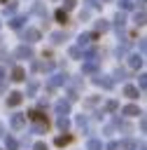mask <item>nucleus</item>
<instances>
[{
    "label": "nucleus",
    "mask_w": 147,
    "mask_h": 150,
    "mask_svg": "<svg viewBox=\"0 0 147 150\" xmlns=\"http://www.w3.org/2000/svg\"><path fill=\"white\" fill-rule=\"evenodd\" d=\"M70 56H72V59H79V56H82V49H79V47H72V49H70Z\"/></svg>",
    "instance_id": "obj_30"
},
{
    "label": "nucleus",
    "mask_w": 147,
    "mask_h": 150,
    "mask_svg": "<svg viewBox=\"0 0 147 150\" xmlns=\"http://www.w3.org/2000/svg\"><path fill=\"white\" fill-rule=\"evenodd\" d=\"M12 80H14V82H23V80H26V70H23L21 66H14V68H12Z\"/></svg>",
    "instance_id": "obj_9"
},
{
    "label": "nucleus",
    "mask_w": 147,
    "mask_h": 150,
    "mask_svg": "<svg viewBox=\"0 0 147 150\" xmlns=\"http://www.w3.org/2000/svg\"><path fill=\"white\" fill-rule=\"evenodd\" d=\"M124 96H128V98H138V87H135V84H126V87H124Z\"/></svg>",
    "instance_id": "obj_12"
},
{
    "label": "nucleus",
    "mask_w": 147,
    "mask_h": 150,
    "mask_svg": "<svg viewBox=\"0 0 147 150\" xmlns=\"http://www.w3.org/2000/svg\"><path fill=\"white\" fill-rule=\"evenodd\" d=\"M138 87H140V89L147 87V75H140V77H138Z\"/></svg>",
    "instance_id": "obj_31"
},
{
    "label": "nucleus",
    "mask_w": 147,
    "mask_h": 150,
    "mask_svg": "<svg viewBox=\"0 0 147 150\" xmlns=\"http://www.w3.org/2000/svg\"><path fill=\"white\" fill-rule=\"evenodd\" d=\"M23 40L26 42H37L40 40V30L37 28H26L23 30Z\"/></svg>",
    "instance_id": "obj_6"
},
{
    "label": "nucleus",
    "mask_w": 147,
    "mask_h": 150,
    "mask_svg": "<svg viewBox=\"0 0 147 150\" xmlns=\"http://www.w3.org/2000/svg\"><path fill=\"white\" fill-rule=\"evenodd\" d=\"M133 21H135V26H145V12H135Z\"/></svg>",
    "instance_id": "obj_23"
},
{
    "label": "nucleus",
    "mask_w": 147,
    "mask_h": 150,
    "mask_svg": "<svg viewBox=\"0 0 147 150\" xmlns=\"http://www.w3.org/2000/svg\"><path fill=\"white\" fill-rule=\"evenodd\" d=\"M96 68H98V66H96L93 61H86V63L82 66V73H96Z\"/></svg>",
    "instance_id": "obj_20"
},
{
    "label": "nucleus",
    "mask_w": 147,
    "mask_h": 150,
    "mask_svg": "<svg viewBox=\"0 0 147 150\" xmlns=\"http://www.w3.org/2000/svg\"><path fill=\"white\" fill-rule=\"evenodd\" d=\"M119 7H121V9H133L135 2H133V0H119Z\"/></svg>",
    "instance_id": "obj_28"
},
{
    "label": "nucleus",
    "mask_w": 147,
    "mask_h": 150,
    "mask_svg": "<svg viewBox=\"0 0 147 150\" xmlns=\"http://www.w3.org/2000/svg\"><path fill=\"white\" fill-rule=\"evenodd\" d=\"M70 141H72V136H70V134H65V136H56V141H54V143H56L58 148H63V145H68Z\"/></svg>",
    "instance_id": "obj_14"
},
{
    "label": "nucleus",
    "mask_w": 147,
    "mask_h": 150,
    "mask_svg": "<svg viewBox=\"0 0 147 150\" xmlns=\"http://www.w3.org/2000/svg\"><path fill=\"white\" fill-rule=\"evenodd\" d=\"M44 129H47V124H44V122H37V124H33V129H30V131H33V134H42Z\"/></svg>",
    "instance_id": "obj_27"
},
{
    "label": "nucleus",
    "mask_w": 147,
    "mask_h": 150,
    "mask_svg": "<svg viewBox=\"0 0 147 150\" xmlns=\"http://www.w3.org/2000/svg\"><path fill=\"white\" fill-rule=\"evenodd\" d=\"M56 124H58V129H68V127H70V120H68V117H58Z\"/></svg>",
    "instance_id": "obj_26"
},
{
    "label": "nucleus",
    "mask_w": 147,
    "mask_h": 150,
    "mask_svg": "<svg viewBox=\"0 0 147 150\" xmlns=\"http://www.w3.org/2000/svg\"><path fill=\"white\" fill-rule=\"evenodd\" d=\"M14 56L16 59H33L35 56V52H33V47H28V45H21V47H16V52H14Z\"/></svg>",
    "instance_id": "obj_2"
},
{
    "label": "nucleus",
    "mask_w": 147,
    "mask_h": 150,
    "mask_svg": "<svg viewBox=\"0 0 147 150\" xmlns=\"http://www.w3.org/2000/svg\"><path fill=\"white\" fill-rule=\"evenodd\" d=\"M112 80H126V70L124 68H117L114 75H112Z\"/></svg>",
    "instance_id": "obj_25"
},
{
    "label": "nucleus",
    "mask_w": 147,
    "mask_h": 150,
    "mask_svg": "<svg viewBox=\"0 0 147 150\" xmlns=\"http://www.w3.org/2000/svg\"><path fill=\"white\" fill-rule=\"evenodd\" d=\"M2 91H5V87H0V94H2Z\"/></svg>",
    "instance_id": "obj_42"
},
{
    "label": "nucleus",
    "mask_w": 147,
    "mask_h": 150,
    "mask_svg": "<svg viewBox=\"0 0 147 150\" xmlns=\"http://www.w3.org/2000/svg\"><path fill=\"white\" fill-rule=\"evenodd\" d=\"M128 66L131 68H142V54H131L128 56Z\"/></svg>",
    "instance_id": "obj_10"
},
{
    "label": "nucleus",
    "mask_w": 147,
    "mask_h": 150,
    "mask_svg": "<svg viewBox=\"0 0 147 150\" xmlns=\"http://www.w3.org/2000/svg\"><path fill=\"white\" fill-rule=\"evenodd\" d=\"M21 101H23V94H21V91H12V94L7 96V105H9V108H16Z\"/></svg>",
    "instance_id": "obj_7"
},
{
    "label": "nucleus",
    "mask_w": 147,
    "mask_h": 150,
    "mask_svg": "<svg viewBox=\"0 0 147 150\" xmlns=\"http://www.w3.org/2000/svg\"><path fill=\"white\" fill-rule=\"evenodd\" d=\"M107 28H110V23H107L105 19H98V21H96V33H105Z\"/></svg>",
    "instance_id": "obj_17"
},
{
    "label": "nucleus",
    "mask_w": 147,
    "mask_h": 150,
    "mask_svg": "<svg viewBox=\"0 0 147 150\" xmlns=\"http://www.w3.org/2000/svg\"><path fill=\"white\" fill-rule=\"evenodd\" d=\"M63 5H65V9H72L75 7V0H63Z\"/></svg>",
    "instance_id": "obj_36"
},
{
    "label": "nucleus",
    "mask_w": 147,
    "mask_h": 150,
    "mask_svg": "<svg viewBox=\"0 0 147 150\" xmlns=\"http://www.w3.org/2000/svg\"><path fill=\"white\" fill-rule=\"evenodd\" d=\"M26 23V16H12L9 19V28H21Z\"/></svg>",
    "instance_id": "obj_13"
},
{
    "label": "nucleus",
    "mask_w": 147,
    "mask_h": 150,
    "mask_svg": "<svg viewBox=\"0 0 147 150\" xmlns=\"http://www.w3.org/2000/svg\"><path fill=\"white\" fill-rule=\"evenodd\" d=\"M121 115H126V117H135V115H142V110H140L138 105L131 103V105H124V108H121Z\"/></svg>",
    "instance_id": "obj_8"
},
{
    "label": "nucleus",
    "mask_w": 147,
    "mask_h": 150,
    "mask_svg": "<svg viewBox=\"0 0 147 150\" xmlns=\"http://www.w3.org/2000/svg\"><path fill=\"white\" fill-rule=\"evenodd\" d=\"M77 127L86 129V117H84V115H79V117H77Z\"/></svg>",
    "instance_id": "obj_34"
},
{
    "label": "nucleus",
    "mask_w": 147,
    "mask_h": 150,
    "mask_svg": "<svg viewBox=\"0 0 147 150\" xmlns=\"http://www.w3.org/2000/svg\"><path fill=\"white\" fill-rule=\"evenodd\" d=\"M84 2H86L89 7H98V0H84Z\"/></svg>",
    "instance_id": "obj_38"
},
{
    "label": "nucleus",
    "mask_w": 147,
    "mask_h": 150,
    "mask_svg": "<svg viewBox=\"0 0 147 150\" xmlns=\"http://www.w3.org/2000/svg\"><path fill=\"white\" fill-rule=\"evenodd\" d=\"M33 150H49V148H47V143L37 141V143H33Z\"/></svg>",
    "instance_id": "obj_32"
},
{
    "label": "nucleus",
    "mask_w": 147,
    "mask_h": 150,
    "mask_svg": "<svg viewBox=\"0 0 147 150\" xmlns=\"http://www.w3.org/2000/svg\"><path fill=\"white\" fill-rule=\"evenodd\" d=\"M5 136H7V134H5V124L0 122V138H5Z\"/></svg>",
    "instance_id": "obj_39"
},
{
    "label": "nucleus",
    "mask_w": 147,
    "mask_h": 150,
    "mask_svg": "<svg viewBox=\"0 0 147 150\" xmlns=\"http://www.w3.org/2000/svg\"><path fill=\"white\" fill-rule=\"evenodd\" d=\"M135 148H138V150H145V143H140V145H135Z\"/></svg>",
    "instance_id": "obj_41"
},
{
    "label": "nucleus",
    "mask_w": 147,
    "mask_h": 150,
    "mask_svg": "<svg viewBox=\"0 0 147 150\" xmlns=\"http://www.w3.org/2000/svg\"><path fill=\"white\" fill-rule=\"evenodd\" d=\"M65 40V33H61V30H56V33H51V42L54 45H61Z\"/></svg>",
    "instance_id": "obj_18"
},
{
    "label": "nucleus",
    "mask_w": 147,
    "mask_h": 150,
    "mask_svg": "<svg viewBox=\"0 0 147 150\" xmlns=\"http://www.w3.org/2000/svg\"><path fill=\"white\" fill-rule=\"evenodd\" d=\"M2 77H5V68L0 66V80H2Z\"/></svg>",
    "instance_id": "obj_40"
},
{
    "label": "nucleus",
    "mask_w": 147,
    "mask_h": 150,
    "mask_svg": "<svg viewBox=\"0 0 147 150\" xmlns=\"http://www.w3.org/2000/svg\"><path fill=\"white\" fill-rule=\"evenodd\" d=\"M96 103H98V98H93V96H91V98H86V101H84V105H96Z\"/></svg>",
    "instance_id": "obj_35"
},
{
    "label": "nucleus",
    "mask_w": 147,
    "mask_h": 150,
    "mask_svg": "<svg viewBox=\"0 0 147 150\" xmlns=\"http://www.w3.org/2000/svg\"><path fill=\"white\" fill-rule=\"evenodd\" d=\"M103 2H112V0H103Z\"/></svg>",
    "instance_id": "obj_43"
},
{
    "label": "nucleus",
    "mask_w": 147,
    "mask_h": 150,
    "mask_svg": "<svg viewBox=\"0 0 147 150\" xmlns=\"http://www.w3.org/2000/svg\"><path fill=\"white\" fill-rule=\"evenodd\" d=\"M135 145H138V143H135L133 138H128V141H121V143H119V148H124V150H135Z\"/></svg>",
    "instance_id": "obj_19"
},
{
    "label": "nucleus",
    "mask_w": 147,
    "mask_h": 150,
    "mask_svg": "<svg viewBox=\"0 0 147 150\" xmlns=\"http://www.w3.org/2000/svg\"><path fill=\"white\" fill-rule=\"evenodd\" d=\"M37 89H40V82L30 80V82H28V87H26V94H23V96H35V94H37Z\"/></svg>",
    "instance_id": "obj_11"
},
{
    "label": "nucleus",
    "mask_w": 147,
    "mask_h": 150,
    "mask_svg": "<svg viewBox=\"0 0 147 150\" xmlns=\"http://www.w3.org/2000/svg\"><path fill=\"white\" fill-rule=\"evenodd\" d=\"M5 145H7V150H19V143H16L12 136H7V138H5Z\"/></svg>",
    "instance_id": "obj_21"
},
{
    "label": "nucleus",
    "mask_w": 147,
    "mask_h": 150,
    "mask_svg": "<svg viewBox=\"0 0 147 150\" xmlns=\"http://www.w3.org/2000/svg\"><path fill=\"white\" fill-rule=\"evenodd\" d=\"M86 150H103V143H100L98 138H89V143H86Z\"/></svg>",
    "instance_id": "obj_15"
},
{
    "label": "nucleus",
    "mask_w": 147,
    "mask_h": 150,
    "mask_svg": "<svg viewBox=\"0 0 147 150\" xmlns=\"http://www.w3.org/2000/svg\"><path fill=\"white\" fill-rule=\"evenodd\" d=\"M117 148H119V143H117V141H112V143H107V150H117Z\"/></svg>",
    "instance_id": "obj_37"
},
{
    "label": "nucleus",
    "mask_w": 147,
    "mask_h": 150,
    "mask_svg": "<svg viewBox=\"0 0 147 150\" xmlns=\"http://www.w3.org/2000/svg\"><path fill=\"white\" fill-rule=\"evenodd\" d=\"M105 108H107V110H117V108H119V103H117V101H107V103H105Z\"/></svg>",
    "instance_id": "obj_33"
},
{
    "label": "nucleus",
    "mask_w": 147,
    "mask_h": 150,
    "mask_svg": "<svg viewBox=\"0 0 147 150\" xmlns=\"http://www.w3.org/2000/svg\"><path fill=\"white\" fill-rule=\"evenodd\" d=\"M56 21H61V23H65V21H68V14H65V9H56Z\"/></svg>",
    "instance_id": "obj_24"
},
{
    "label": "nucleus",
    "mask_w": 147,
    "mask_h": 150,
    "mask_svg": "<svg viewBox=\"0 0 147 150\" xmlns=\"http://www.w3.org/2000/svg\"><path fill=\"white\" fill-rule=\"evenodd\" d=\"M54 110H56V115L58 117H65L68 112H70V101H56V105H54Z\"/></svg>",
    "instance_id": "obj_4"
},
{
    "label": "nucleus",
    "mask_w": 147,
    "mask_h": 150,
    "mask_svg": "<svg viewBox=\"0 0 147 150\" xmlns=\"http://www.w3.org/2000/svg\"><path fill=\"white\" fill-rule=\"evenodd\" d=\"M93 84H96V87H103V89H112V87H114V80L107 77V75H96V77H93Z\"/></svg>",
    "instance_id": "obj_3"
},
{
    "label": "nucleus",
    "mask_w": 147,
    "mask_h": 150,
    "mask_svg": "<svg viewBox=\"0 0 147 150\" xmlns=\"http://www.w3.org/2000/svg\"><path fill=\"white\" fill-rule=\"evenodd\" d=\"M9 127H12L14 131H21V129L26 127V115H23V112H14V115L9 117Z\"/></svg>",
    "instance_id": "obj_1"
},
{
    "label": "nucleus",
    "mask_w": 147,
    "mask_h": 150,
    "mask_svg": "<svg viewBox=\"0 0 147 150\" xmlns=\"http://www.w3.org/2000/svg\"><path fill=\"white\" fill-rule=\"evenodd\" d=\"M33 12H35V14H40V16H42V19H44V16H47V9H44V7H42V2H35V7H33Z\"/></svg>",
    "instance_id": "obj_22"
},
{
    "label": "nucleus",
    "mask_w": 147,
    "mask_h": 150,
    "mask_svg": "<svg viewBox=\"0 0 147 150\" xmlns=\"http://www.w3.org/2000/svg\"><path fill=\"white\" fill-rule=\"evenodd\" d=\"M124 23H126V14H124V12H117V16H114V26H117V28H124Z\"/></svg>",
    "instance_id": "obj_16"
},
{
    "label": "nucleus",
    "mask_w": 147,
    "mask_h": 150,
    "mask_svg": "<svg viewBox=\"0 0 147 150\" xmlns=\"http://www.w3.org/2000/svg\"><path fill=\"white\" fill-rule=\"evenodd\" d=\"M14 12H16V2H9V5L5 7V16H7V14H14Z\"/></svg>",
    "instance_id": "obj_29"
},
{
    "label": "nucleus",
    "mask_w": 147,
    "mask_h": 150,
    "mask_svg": "<svg viewBox=\"0 0 147 150\" xmlns=\"http://www.w3.org/2000/svg\"><path fill=\"white\" fill-rule=\"evenodd\" d=\"M65 82H68V75H65V73H56V75H51V80H49V89L61 87V84H65Z\"/></svg>",
    "instance_id": "obj_5"
}]
</instances>
